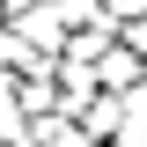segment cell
Returning <instances> with one entry per match:
<instances>
[{"instance_id":"3","label":"cell","mask_w":147,"mask_h":147,"mask_svg":"<svg viewBox=\"0 0 147 147\" xmlns=\"http://www.w3.org/2000/svg\"><path fill=\"white\" fill-rule=\"evenodd\" d=\"M30 132V118H22V74H0V147L22 140Z\"/></svg>"},{"instance_id":"2","label":"cell","mask_w":147,"mask_h":147,"mask_svg":"<svg viewBox=\"0 0 147 147\" xmlns=\"http://www.w3.org/2000/svg\"><path fill=\"white\" fill-rule=\"evenodd\" d=\"M96 81H103V96H132V88L147 81V66H140V59L125 52V44H118V52H103V66H96Z\"/></svg>"},{"instance_id":"1","label":"cell","mask_w":147,"mask_h":147,"mask_svg":"<svg viewBox=\"0 0 147 147\" xmlns=\"http://www.w3.org/2000/svg\"><path fill=\"white\" fill-rule=\"evenodd\" d=\"M22 118H66V88H59V74H30L22 81Z\"/></svg>"},{"instance_id":"4","label":"cell","mask_w":147,"mask_h":147,"mask_svg":"<svg viewBox=\"0 0 147 147\" xmlns=\"http://www.w3.org/2000/svg\"><path fill=\"white\" fill-rule=\"evenodd\" d=\"M118 44H125V52L147 66V15H140V22H125V37H118Z\"/></svg>"}]
</instances>
